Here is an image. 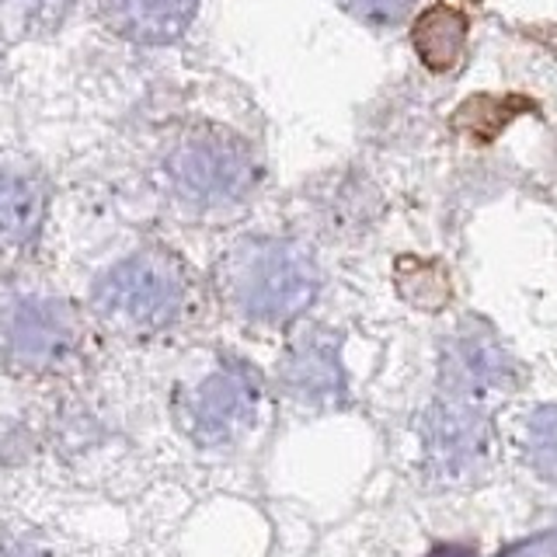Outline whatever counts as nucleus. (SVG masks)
<instances>
[{
	"label": "nucleus",
	"mask_w": 557,
	"mask_h": 557,
	"mask_svg": "<svg viewBox=\"0 0 557 557\" xmlns=\"http://www.w3.org/2000/svg\"><path fill=\"white\" fill-rule=\"evenodd\" d=\"M533 453H536V463L544 467L550 478H557V408L536 414V422H533Z\"/></svg>",
	"instance_id": "11"
},
{
	"label": "nucleus",
	"mask_w": 557,
	"mask_h": 557,
	"mask_svg": "<svg viewBox=\"0 0 557 557\" xmlns=\"http://www.w3.org/2000/svg\"><path fill=\"white\" fill-rule=\"evenodd\" d=\"M418 0H338L345 14H352L356 22L373 25V28H391L400 25L414 11Z\"/></svg>",
	"instance_id": "10"
},
{
	"label": "nucleus",
	"mask_w": 557,
	"mask_h": 557,
	"mask_svg": "<svg viewBox=\"0 0 557 557\" xmlns=\"http://www.w3.org/2000/svg\"><path fill=\"white\" fill-rule=\"evenodd\" d=\"M74 0H0V35L11 42L39 39L63 25Z\"/></svg>",
	"instance_id": "9"
},
{
	"label": "nucleus",
	"mask_w": 557,
	"mask_h": 557,
	"mask_svg": "<svg viewBox=\"0 0 557 557\" xmlns=\"http://www.w3.org/2000/svg\"><path fill=\"white\" fill-rule=\"evenodd\" d=\"M164 174L174 196L191 209L248 202L261 178L255 150L220 126H191L174 136L164 153Z\"/></svg>",
	"instance_id": "2"
},
{
	"label": "nucleus",
	"mask_w": 557,
	"mask_h": 557,
	"mask_svg": "<svg viewBox=\"0 0 557 557\" xmlns=\"http://www.w3.org/2000/svg\"><path fill=\"white\" fill-rule=\"evenodd\" d=\"M223 296L255 321H289L318 293V265L293 240L244 237L220 261Z\"/></svg>",
	"instance_id": "1"
},
{
	"label": "nucleus",
	"mask_w": 557,
	"mask_h": 557,
	"mask_svg": "<svg viewBox=\"0 0 557 557\" xmlns=\"http://www.w3.org/2000/svg\"><path fill=\"white\" fill-rule=\"evenodd\" d=\"M429 557H470L467 547H453V544H440V547H432Z\"/></svg>",
	"instance_id": "12"
},
{
	"label": "nucleus",
	"mask_w": 557,
	"mask_h": 557,
	"mask_svg": "<svg viewBox=\"0 0 557 557\" xmlns=\"http://www.w3.org/2000/svg\"><path fill=\"white\" fill-rule=\"evenodd\" d=\"M467 17L463 11L449 4H432L418 14V22L411 28V42L418 60H422L432 74H449L457 70L463 52H467Z\"/></svg>",
	"instance_id": "7"
},
{
	"label": "nucleus",
	"mask_w": 557,
	"mask_h": 557,
	"mask_svg": "<svg viewBox=\"0 0 557 557\" xmlns=\"http://www.w3.org/2000/svg\"><path fill=\"white\" fill-rule=\"evenodd\" d=\"M199 0H101V22L133 46H171L196 22Z\"/></svg>",
	"instance_id": "6"
},
{
	"label": "nucleus",
	"mask_w": 557,
	"mask_h": 557,
	"mask_svg": "<svg viewBox=\"0 0 557 557\" xmlns=\"http://www.w3.org/2000/svg\"><path fill=\"white\" fill-rule=\"evenodd\" d=\"M42 174L22 157L0 153V251H22L46 220Z\"/></svg>",
	"instance_id": "5"
},
{
	"label": "nucleus",
	"mask_w": 557,
	"mask_h": 557,
	"mask_svg": "<svg viewBox=\"0 0 557 557\" xmlns=\"http://www.w3.org/2000/svg\"><path fill=\"white\" fill-rule=\"evenodd\" d=\"M255 387L248 376L223 370L209 376L196 394V422L206 435H226L237 422L251 414Z\"/></svg>",
	"instance_id": "8"
},
{
	"label": "nucleus",
	"mask_w": 557,
	"mask_h": 557,
	"mask_svg": "<svg viewBox=\"0 0 557 557\" xmlns=\"http://www.w3.org/2000/svg\"><path fill=\"white\" fill-rule=\"evenodd\" d=\"M0 318H4L0 335L11 345V352L28 362L60 359L74 342V321L66 307L46 296H14Z\"/></svg>",
	"instance_id": "4"
},
{
	"label": "nucleus",
	"mask_w": 557,
	"mask_h": 557,
	"mask_svg": "<svg viewBox=\"0 0 557 557\" xmlns=\"http://www.w3.org/2000/svg\"><path fill=\"white\" fill-rule=\"evenodd\" d=\"M185 272L161 248H144L115 261L95 283V307L126 331H161L185 307Z\"/></svg>",
	"instance_id": "3"
}]
</instances>
